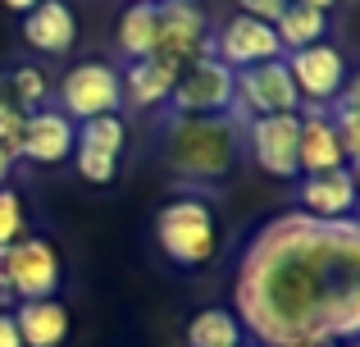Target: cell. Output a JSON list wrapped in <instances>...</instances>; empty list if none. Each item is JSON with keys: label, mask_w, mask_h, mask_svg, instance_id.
<instances>
[{"label": "cell", "mask_w": 360, "mask_h": 347, "mask_svg": "<svg viewBox=\"0 0 360 347\" xmlns=\"http://www.w3.org/2000/svg\"><path fill=\"white\" fill-rule=\"evenodd\" d=\"M338 101H347V106L360 110V69H356V78H347V87H342V96H338Z\"/></svg>", "instance_id": "obj_28"}, {"label": "cell", "mask_w": 360, "mask_h": 347, "mask_svg": "<svg viewBox=\"0 0 360 347\" xmlns=\"http://www.w3.org/2000/svg\"><path fill=\"white\" fill-rule=\"evenodd\" d=\"M0 5H5V9H14V14H27V9H37L41 0H0Z\"/></svg>", "instance_id": "obj_29"}, {"label": "cell", "mask_w": 360, "mask_h": 347, "mask_svg": "<svg viewBox=\"0 0 360 347\" xmlns=\"http://www.w3.org/2000/svg\"><path fill=\"white\" fill-rule=\"evenodd\" d=\"M264 115H301V92L292 82L283 60H264L251 69H238L233 92V119H264Z\"/></svg>", "instance_id": "obj_6"}, {"label": "cell", "mask_w": 360, "mask_h": 347, "mask_svg": "<svg viewBox=\"0 0 360 347\" xmlns=\"http://www.w3.org/2000/svg\"><path fill=\"white\" fill-rule=\"evenodd\" d=\"M60 115H69L73 124H87V119H101V115H119L123 106V87H119V69L115 64H101V60H87V64H73L60 82Z\"/></svg>", "instance_id": "obj_8"}, {"label": "cell", "mask_w": 360, "mask_h": 347, "mask_svg": "<svg viewBox=\"0 0 360 347\" xmlns=\"http://www.w3.org/2000/svg\"><path fill=\"white\" fill-rule=\"evenodd\" d=\"M246 334L229 306H205L187 324V347H242Z\"/></svg>", "instance_id": "obj_20"}, {"label": "cell", "mask_w": 360, "mask_h": 347, "mask_svg": "<svg viewBox=\"0 0 360 347\" xmlns=\"http://www.w3.org/2000/svg\"><path fill=\"white\" fill-rule=\"evenodd\" d=\"M78 146V124L60 110H32L23 124V151L18 160H32V165H60L64 156H73Z\"/></svg>", "instance_id": "obj_12"}, {"label": "cell", "mask_w": 360, "mask_h": 347, "mask_svg": "<svg viewBox=\"0 0 360 347\" xmlns=\"http://www.w3.org/2000/svg\"><path fill=\"white\" fill-rule=\"evenodd\" d=\"M324 115H328V124H333L338 142H342L347 160H352V156H360V110L347 106V101H333V106H324Z\"/></svg>", "instance_id": "obj_24"}, {"label": "cell", "mask_w": 360, "mask_h": 347, "mask_svg": "<svg viewBox=\"0 0 360 347\" xmlns=\"http://www.w3.org/2000/svg\"><path fill=\"white\" fill-rule=\"evenodd\" d=\"M9 170H14V156L0 146V187H5V178H9Z\"/></svg>", "instance_id": "obj_30"}, {"label": "cell", "mask_w": 360, "mask_h": 347, "mask_svg": "<svg viewBox=\"0 0 360 347\" xmlns=\"http://www.w3.org/2000/svg\"><path fill=\"white\" fill-rule=\"evenodd\" d=\"M123 142H128V128H123L119 115H101V119L78 124V146H87V151H101V156H115L119 160Z\"/></svg>", "instance_id": "obj_22"}, {"label": "cell", "mask_w": 360, "mask_h": 347, "mask_svg": "<svg viewBox=\"0 0 360 347\" xmlns=\"http://www.w3.org/2000/svg\"><path fill=\"white\" fill-rule=\"evenodd\" d=\"M306 347H342V343H333V339H315V343H306Z\"/></svg>", "instance_id": "obj_33"}, {"label": "cell", "mask_w": 360, "mask_h": 347, "mask_svg": "<svg viewBox=\"0 0 360 347\" xmlns=\"http://www.w3.org/2000/svg\"><path fill=\"white\" fill-rule=\"evenodd\" d=\"M210 55H214V60H224L233 73H238V69H251V64H264V60H283V46H278L274 23L233 14L229 23L219 27V37L210 42Z\"/></svg>", "instance_id": "obj_11"}, {"label": "cell", "mask_w": 360, "mask_h": 347, "mask_svg": "<svg viewBox=\"0 0 360 347\" xmlns=\"http://www.w3.org/2000/svg\"><path fill=\"white\" fill-rule=\"evenodd\" d=\"M297 137H301V115H264L246 119V146L251 160L269 178H301L297 174Z\"/></svg>", "instance_id": "obj_10"}, {"label": "cell", "mask_w": 360, "mask_h": 347, "mask_svg": "<svg viewBox=\"0 0 360 347\" xmlns=\"http://www.w3.org/2000/svg\"><path fill=\"white\" fill-rule=\"evenodd\" d=\"M347 151L338 142L333 124H328L324 106H310L301 115V137H297V174H328V170H342Z\"/></svg>", "instance_id": "obj_13"}, {"label": "cell", "mask_w": 360, "mask_h": 347, "mask_svg": "<svg viewBox=\"0 0 360 347\" xmlns=\"http://www.w3.org/2000/svg\"><path fill=\"white\" fill-rule=\"evenodd\" d=\"M155 242L165 251V260H174L178 270H196L214 256L219 247V224L214 210L196 196H174L165 210L155 215Z\"/></svg>", "instance_id": "obj_3"}, {"label": "cell", "mask_w": 360, "mask_h": 347, "mask_svg": "<svg viewBox=\"0 0 360 347\" xmlns=\"http://www.w3.org/2000/svg\"><path fill=\"white\" fill-rule=\"evenodd\" d=\"M242 347H246V343H242Z\"/></svg>", "instance_id": "obj_34"}, {"label": "cell", "mask_w": 360, "mask_h": 347, "mask_svg": "<svg viewBox=\"0 0 360 347\" xmlns=\"http://www.w3.org/2000/svg\"><path fill=\"white\" fill-rule=\"evenodd\" d=\"M73 165H78V178L91 183V187H110L119 178V160H115V156L87 151V146H73Z\"/></svg>", "instance_id": "obj_23"}, {"label": "cell", "mask_w": 360, "mask_h": 347, "mask_svg": "<svg viewBox=\"0 0 360 347\" xmlns=\"http://www.w3.org/2000/svg\"><path fill=\"white\" fill-rule=\"evenodd\" d=\"M347 174H352V183H356V192H360V156H352V160H347Z\"/></svg>", "instance_id": "obj_31"}, {"label": "cell", "mask_w": 360, "mask_h": 347, "mask_svg": "<svg viewBox=\"0 0 360 347\" xmlns=\"http://www.w3.org/2000/svg\"><path fill=\"white\" fill-rule=\"evenodd\" d=\"M288 5H292V0H238V14L260 18V23H278V14Z\"/></svg>", "instance_id": "obj_26"}, {"label": "cell", "mask_w": 360, "mask_h": 347, "mask_svg": "<svg viewBox=\"0 0 360 347\" xmlns=\"http://www.w3.org/2000/svg\"><path fill=\"white\" fill-rule=\"evenodd\" d=\"M0 347H23L18 324H14V311H0Z\"/></svg>", "instance_id": "obj_27"}, {"label": "cell", "mask_w": 360, "mask_h": 347, "mask_svg": "<svg viewBox=\"0 0 360 347\" xmlns=\"http://www.w3.org/2000/svg\"><path fill=\"white\" fill-rule=\"evenodd\" d=\"M23 42L41 55H69L78 42V18L64 0H41L23 14Z\"/></svg>", "instance_id": "obj_15"}, {"label": "cell", "mask_w": 360, "mask_h": 347, "mask_svg": "<svg viewBox=\"0 0 360 347\" xmlns=\"http://www.w3.org/2000/svg\"><path fill=\"white\" fill-rule=\"evenodd\" d=\"M233 92H238V73L214 55H201L174 78L169 106L178 115H233Z\"/></svg>", "instance_id": "obj_7"}, {"label": "cell", "mask_w": 360, "mask_h": 347, "mask_svg": "<svg viewBox=\"0 0 360 347\" xmlns=\"http://www.w3.org/2000/svg\"><path fill=\"white\" fill-rule=\"evenodd\" d=\"M297 5H310V9H324V14H328V9H333L338 0H297Z\"/></svg>", "instance_id": "obj_32"}, {"label": "cell", "mask_w": 360, "mask_h": 347, "mask_svg": "<svg viewBox=\"0 0 360 347\" xmlns=\"http://www.w3.org/2000/svg\"><path fill=\"white\" fill-rule=\"evenodd\" d=\"M23 238V196L14 187H0V247Z\"/></svg>", "instance_id": "obj_25"}, {"label": "cell", "mask_w": 360, "mask_h": 347, "mask_svg": "<svg viewBox=\"0 0 360 347\" xmlns=\"http://www.w3.org/2000/svg\"><path fill=\"white\" fill-rule=\"evenodd\" d=\"M233 315L260 347L360 339V220L274 215L242 247Z\"/></svg>", "instance_id": "obj_1"}, {"label": "cell", "mask_w": 360, "mask_h": 347, "mask_svg": "<svg viewBox=\"0 0 360 347\" xmlns=\"http://www.w3.org/2000/svg\"><path fill=\"white\" fill-rule=\"evenodd\" d=\"M242 128L233 115H178L169 124L165 156L183 178H201V183H219L233 174L242 156Z\"/></svg>", "instance_id": "obj_2"}, {"label": "cell", "mask_w": 360, "mask_h": 347, "mask_svg": "<svg viewBox=\"0 0 360 347\" xmlns=\"http://www.w3.org/2000/svg\"><path fill=\"white\" fill-rule=\"evenodd\" d=\"M274 32H278L283 55L306 51V46H319V42H324V32H328V14H324V9H310V5H297V0H292V5L278 14Z\"/></svg>", "instance_id": "obj_19"}, {"label": "cell", "mask_w": 360, "mask_h": 347, "mask_svg": "<svg viewBox=\"0 0 360 347\" xmlns=\"http://www.w3.org/2000/svg\"><path fill=\"white\" fill-rule=\"evenodd\" d=\"M356 183L352 174L342 170H328V174H306L297 187V201L306 215H315V220H347V215L356 210Z\"/></svg>", "instance_id": "obj_14"}, {"label": "cell", "mask_w": 360, "mask_h": 347, "mask_svg": "<svg viewBox=\"0 0 360 347\" xmlns=\"http://www.w3.org/2000/svg\"><path fill=\"white\" fill-rule=\"evenodd\" d=\"M155 37H160V9L155 0H128L119 14V51L128 60H146L155 51Z\"/></svg>", "instance_id": "obj_18"}, {"label": "cell", "mask_w": 360, "mask_h": 347, "mask_svg": "<svg viewBox=\"0 0 360 347\" xmlns=\"http://www.w3.org/2000/svg\"><path fill=\"white\" fill-rule=\"evenodd\" d=\"M14 324L23 347H64L69 339V306L60 297H37L14 306Z\"/></svg>", "instance_id": "obj_16"}, {"label": "cell", "mask_w": 360, "mask_h": 347, "mask_svg": "<svg viewBox=\"0 0 360 347\" xmlns=\"http://www.w3.org/2000/svg\"><path fill=\"white\" fill-rule=\"evenodd\" d=\"M0 92H5L23 115H32L46 101V73L37 69V64H18L14 73H0Z\"/></svg>", "instance_id": "obj_21"}, {"label": "cell", "mask_w": 360, "mask_h": 347, "mask_svg": "<svg viewBox=\"0 0 360 347\" xmlns=\"http://www.w3.org/2000/svg\"><path fill=\"white\" fill-rule=\"evenodd\" d=\"M155 9H160V37L146 60H155L160 69L178 78L192 60L210 55V23H205V9L196 0H155Z\"/></svg>", "instance_id": "obj_4"}, {"label": "cell", "mask_w": 360, "mask_h": 347, "mask_svg": "<svg viewBox=\"0 0 360 347\" xmlns=\"http://www.w3.org/2000/svg\"><path fill=\"white\" fill-rule=\"evenodd\" d=\"M283 64H288L292 82H297V92H301V106H306V101L310 106H333L347 87V60H342V51L328 46V42L283 55Z\"/></svg>", "instance_id": "obj_9"}, {"label": "cell", "mask_w": 360, "mask_h": 347, "mask_svg": "<svg viewBox=\"0 0 360 347\" xmlns=\"http://www.w3.org/2000/svg\"><path fill=\"white\" fill-rule=\"evenodd\" d=\"M60 256L46 238H18L0 247V297L14 302H37V297H55L60 288Z\"/></svg>", "instance_id": "obj_5"}, {"label": "cell", "mask_w": 360, "mask_h": 347, "mask_svg": "<svg viewBox=\"0 0 360 347\" xmlns=\"http://www.w3.org/2000/svg\"><path fill=\"white\" fill-rule=\"evenodd\" d=\"M119 87H123V106L155 110L160 101H169V92H174V73L160 69L155 60H132L128 69L119 73Z\"/></svg>", "instance_id": "obj_17"}]
</instances>
